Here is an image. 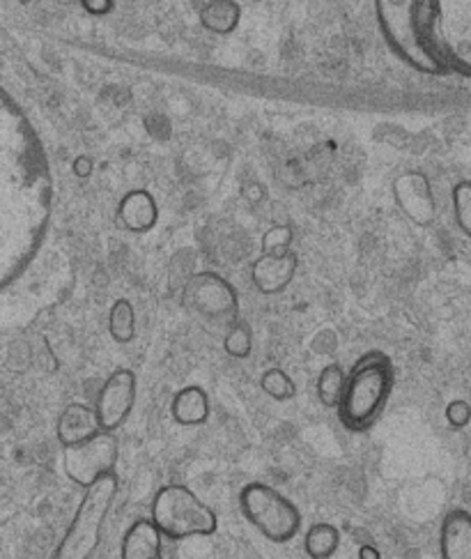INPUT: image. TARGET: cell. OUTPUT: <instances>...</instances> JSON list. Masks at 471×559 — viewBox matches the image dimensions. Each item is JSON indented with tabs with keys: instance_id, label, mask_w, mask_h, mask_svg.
<instances>
[{
	"instance_id": "7402d4cb",
	"label": "cell",
	"mask_w": 471,
	"mask_h": 559,
	"mask_svg": "<svg viewBox=\"0 0 471 559\" xmlns=\"http://www.w3.org/2000/svg\"><path fill=\"white\" fill-rule=\"evenodd\" d=\"M294 240V230L288 224H276L263 235V253L267 255H283L290 253Z\"/></svg>"
},
{
	"instance_id": "52a82bcc",
	"label": "cell",
	"mask_w": 471,
	"mask_h": 559,
	"mask_svg": "<svg viewBox=\"0 0 471 559\" xmlns=\"http://www.w3.org/2000/svg\"><path fill=\"white\" fill-rule=\"evenodd\" d=\"M120 456V447L113 433H97L95 438L62 451V469L78 488H90L106 475H113Z\"/></svg>"
},
{
	"instance_id": "d6986e66",
	"label": "cell",
	"mask_w": 471,
	"mask_h": 559,
	"mask_svg": "<svg viewBox=\"0 0 471 559\" xmlns=\"http://www.w3.org/2000/svg\"><path fill=\"white\" fill-rule=\"evenodd\" d=\"M109 334L116 343H132L136 336V311L130 299H116L109 313Z\"/></svg>"
},
{
	"instance_id": "f1b7e54d",
	"label": "cell",
	"mask_w": 471,
	"mask_h": 559,
	"mask_svg": "<svg viewBox=\"0 0 471 559\" xmlns=\"http://www.w3.org/2000/svg\"><path fill=\"white\" fill-rule=\"evenodd\" d=\"M19 3H28V0H19Z\"/></svg>"
},
{
	"instance_id": "603a6c76",
	"label": "cell",
	"mask_w": 471,
	"mask_h": 559,
	"mask_svg": "<svg viewBox=\"0 0 471 559\" xmlns=\"http://www.w3.org/2000/svg\"><path fill=\"white\" fill-rule=\"evenodd\" d=\"M454 212L460 230L471 240V182H458L454 187Z\"/></svg>"
},
{
	"instance_id": "8992f818",
	"label": "cell",
	"mask_w": 471,
	"mask_h": 559,
	"mask_svg": "<svg viewBox=\"0 0 471 559\" xmlns=\"http://www.w3.org/2000/svg\"><path fill=\"white\" fill-rule=\"evenodd\" d=\"M184 305L214 325H234L240 320V295L217 272H198L184 286Z\"/></svg>"
},
{
	"instance_id": "3957f363",
	"label": "cell",
	"mask_w": 471,
	"mask_h": 559,
	"mask_svg": "<svg viewBox=\"0 0 471 559\" xmlns=\"http://www.w3.org/2000/svg\"><path fill=\"white\" fill-rule=\"evenodd\" d=\"M120 481L113 475L95 481L83 490V498L74 511L70 527L62 534L51 559H93L101 546L106 523L113 511Z\"/></svg>"
},
{
	"instance_id": "cb8c5ba5",
	"label": "cell",
	"mask_w": 471,
	"mask_h": 559,
	"mask_svg": "<svg viewBox=\"0 0 471 559\" xmlns=\"http://www.w3.org/2000/svg\"><path fill=\"white\" fill-rule=\"evenodd\" d=\"M469 419H471V407H469L467 401L456 399V401H451V403L446 405V421L451 424L454 428L467 426Z\"/></svg>"
},
{
	"instance_id": "4fadbf2b",
	"label": "cell",
	"mask_w": 471,
	"mask_h": 559,
	"mask_svg": "<svg viewBox=\"0 0 471 559\" xmlns=\"http://www.w3.org/2000/svg\"><path fill=\"white\" fill-rule=\"evenodd\" d=\"M120 559H164V534L153 519H138L124 532Z\"/></svg>"
},
{
	"instance_id": "9a60e30c",
	"label": "cell",
	"mask_w": 471,
	"mask_h": 559,
	"mask_svg": "<svg viewBox=\"0 0 471 559\" xmlns=\"http://www.w3.org/2000/svg\"><path fill=\"white\" fill-rule=\"evenodd\" d=\"M170 415L180 426H201L209 417L207 392L198 384H189L180 390L170 403Z\"/></svg>"
},
{
	"instance_id": "e0dca14e",
	"label": "cell",
	"mask_w": 471,
	"mask_h": 559,
	"mask_svg": "<svg viewBox=\"0 0 471 559\" xmlns=\"http://www.w3.org/2000/svg\"><path fill=\"white\" fill-rule=\"evenodd\" d=\"M340 546V532L329 523H315L304 536V548L311 559H331Z\"/></svg>"
},
{
	"instance_id": "9c48e42d",
	"label": "cell",
	"mask_w": 471,
	"mask_h": 559,
	"mask_svg": "<svg viewBox=\"0 0 471 559\" xmlns=\"http://www.w3.org/2000/svg\"><path fill=\"white\" fill-rule=\"evenodd\" d=\"M394 201L407 219L416 226H433L437 219V201L433 185L421 170H404L394 180Z\"/></svg>"
},
{
	"instance_id": "ba28073f",
	"label": "cell",
	"mask_w": 471,
	"mask_h": 559,
	"mask_svg": "<svg viewBox=\"0 0 471 559\" xmlns=\"http://www.w3.org/2000/svg\"><path fill=\"white\" fill-rule=\"evenodd\" d=\"M136 403V376L130 369H116L104 380L95 401L101 431L116 433L130 419Z\"/></svg>"
},
{
	"instance_id": "ffe728a7",
	"label": "cell",
	"mask_w": 471,
	"mask_h": 559,
	"mask_svg": "<svg viewBox=\"0 0 471 559\" xmlns=\"http://www.w3.org/2000/svg\"><path fill=\"white\" fill-rule=\"evenodd\" d=\"M224 350L232 357V359H246L253 353V334L246 322L238 320L234 325L228 328L226 336H224Z\"/></svg>"
},
{
	"instance_id": "5b68a950",
	"label": "cell",
	"mask_w": 471,
	"mask_h": 559,
	"mask_svg": "<svg viewBox=\"0 0 471 559\" xmlns=\"http://www.w3.org/2000/svg\"><path fill=\"white\" fill-rule=\"evenodd\" d=\"M240 509L244 519L271 544H288L302 530V513L283 492L251 481L240 492Z\"/></svg>"
},
{
	"instance_id": "277c9868",
	"label": "cell",
	"mask_w": 471,
	"mask_h": 559,
	"mask_svg": "<svg viewBox=\"0 0 471 559\" xmlns=\"http://www.w3.org/2000/svg\"><path fill=\"white\" fill-rule=\"evenodd\" d=\"M149 519L159 527L164 539H194L212 536L219 530V519L194 490L182 484L159 488L149 504Z\"/></svg>"
},
{
	"instance_id": "5bb4252c",
	"label": "cell",
	"mask_w": 471,
	"mask_h": 559,
	"mask_svg": "<svg viewBox=\"0 0 471 559\" xmlns=\"http://www.w3.org/2000/svg\"><path fill=\"white\" fill-rule=\"evenodd\" d=\"M442 559H471V513L454 509L444 515L439 527Z\"/></svg>"
},
{
	"instance_id": "7c38bea8",
	"label": "cell",
	"mask_w": 471,
	"mask_h": 559,
	"mask_svg": "<svg viewBox=\"0 0 471 559\" xmlns=\"http://www.w3.org/2000/svg\"><path fill=\"white\" fill-rule=\"evenodd\" d=\"M118 219L124 230L149 233L159 222V205L149 191L134 189L122 197L118 205Z\"/></svg>"
},
{
	"instance_id": "7a4b0ae2",
	"label": "cell",
	"mask_w": 471,
	"mask_h": 559,
	"mask_svg": "<svg viewBox=\"0 0 471 559\" xmlns=\"http://www.w3.org/2000/svg\"><path fill=\"white\" fill-rule=\"evenodd\" d=\"M377 24L391 51L421 74H446V62L423 33L419 0H375Z\"/></svg>"
},
{
	"instance_id": "30bf717a",
	"label": "cell",
	"mask_w": 471,
	"mask_h": 559,
	"mask_svg": "<svg viewBox=\"0 0 471 559\" xmlns=\"http://www.w3.org/2000/svg\"><path fill=\"white\" fill-rule=\"evenodd\" d=\"M297 267H299V258L294 251L283 255L263 253L258 261L251 265V282L255 290L263 295H278L294 282Z\"/></svg>"
},
{
	"instance_id": "6da1fadb",
	"label": "cell",
	"mask_w": 471,
	"mask_h": 559,
	"mask_svg": "<svg viewBox=\"0 0 471 559\" xmlns=\"http://www.w3.org/2000/svg\"><path fill=\"white\" fill-rule=\"evenodd\" d=\"M396 382L394 361L387 353L361 355L348 373L346 392L338 405V419L350 433H366L387 407Z\"/></svg>"
},
{
	"instance_id": "2e32d148",
	"label": "cell",
	"mask_w": 471,
	"mask_h": 559,
	"mask_svg": "<svg viewBox=\"0 0 471 559\" xmlns=\"http://www.w3.org/2000/svg\"><path fill=\"white\" fill-rule=\"evenodd\" d=\"M242 8L238 0H209L201 10V24L214 35H230L240 26Z\"/></svg>"
},
{
	"instance_id": "d4e9b609",
	"label": "cell",
	"mask_w": 471,
	"mask_h": 559,
	"mask_svg": "<svg viewBox=\"0 0 471 559\" xmlns=\"http://www.w3.org/2000/svg\"><path fill=\"white\" fill-rule=\"evenodd\" d=\"M78 3L93 16H106L113 12V0H78Z\"/></svg>"
},
{
	"instance_id": "ac0fdd59",
	"label": "cell",
	"mask_w": 471,
	"mask_h": 559,
	"mask_svg": "<svg viewBox=\"0 0 471 559\" xmlns=\"http://www.w3.org/2000/svg\"><path fill=\"white\" fill-rule=\"evenodd\" d=\"M346 382H348V373L340 364H327V367L319 371L317 376V399L325 407H334L338 411L342 392H346Z\"/></svg>"
},
{
	"instance_id": "4316f807",
	"label": "cell",
	"mask_w": 471,
	"mask_h": 559,
	"mask_svg": "<svg viewBox=\"0 0 471 559\" xmlns=\"http://www.w3.org/2000/svg\"><path fill=\"white\" fill-rule=\"evenodd\" d=\"M242 193H244L249 203H261V201L265 199V189H263V185H258V182H246L244 189H242Z\"/></svg>"
},
{
	"instance_id": "83f0119b",
	"label": "cell",
	"mask_w": 471,
	"mask_h": 559,
	"mask_svg": "<svg viewBox=\"0 0 471 559\" xmlns=\"http://www.w3.org/2000/svg\"><path fill=\"white\" fill-rule=\"evenodd\" d=\"M53 3H56V5H74L76 0H53Z\"/></svg>"
},
{
	"instance_id": "44dd1931",
	"label": "cell",
	"mask_w": 471,
	"mask_h": 559,
	"mask_svg": "<svg viewBox=\"0 0 471 559\" xmlns=\"http://www.w3.org/2000/svg\"><path fill=\"white\" fill-rule=\"evenodd\" d=\"M261 386L263 392L274 401H290L297 394L294 380L283 369H267L261 376Z\"/></svg>"
},
{
	"instance_id": "8fae6325",
	"label": "cell",
	"mask_w": 471,
	"mask_h": 559,
	"mask_svg": "<svg viewBox=\"0 0 471 559\" xmlns=\"http://www.w3.org/2000/svg\"><path fill=\"white\" fill-rule=\"evenodd\" d=\"M101 433L97 411L85 403H70L56 421V438L62 449L81 444Z\"/></svg>"
},
{
	"instance_id": "484cf974",
	"label": "cell",
	"mask_w": 471,
	"mask_h": 559,
	"mask_svg": "<svg viewBox=\"0 0 471 559\" xmlns=\"http://www.w3.org/2000/svg\"><path fill=\"white\" fill-rule=\"evenodd\" d=\"M72 170H74L76 178L88 180V178L95 174V162H93V157H88V155H78V157L74 159V164H72Z\"/></svg>"
}]
</instances>
